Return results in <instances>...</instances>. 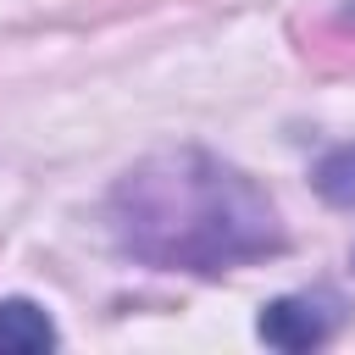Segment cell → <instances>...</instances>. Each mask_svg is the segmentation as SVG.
<instances>
[{
  "instance_id": "obj_1",
  "label": "cell",
  "mask_w": 355,
  "mask_h": 355,
  "mask_svg": "<svg viewBox=\"0 0 355 355\" xmlns=\"http://www.w3.org/2000/svg\"><path fill=\"white\" fill-rule=\"evenodd\" d=\"M111 233L133 261L166 272H227L283 250L277 205L205 150L139 161L111 194Z\"/></svg>"
},
{
  "instance_id": "obj_2",
  "label": "cell",
  "mask_w": 355,
  "mask_h": 355,
  "mask_svg": "<svg viewBox=\"0 0 355 355\" xmlns=\"http://www.w3.org/2000/svg\"><path fill=\"white\" fill-rule=\"evenodd\" d=\"M338 300L333 294H283L261 311V338L277 344V349H316L333 327H338Z\"/></svg>"
},
{
  "instance_id": "obj_3",
  "label": "cell",
  "mask_w": 355,
  "mask_h": 355,
  "mask_svg": "<svg viewBox=\"0 0 355 355\" xmlns=\"http://www.w3.org/2000/svg\"><path fill=\"white\" fill-rule=\"evenodd\" d=\"M55 344V322L28 305V300H0V349L6 355H33Z\"/></svg>"
},
{
  "instance_id": "obj_4",
  "label": "cell",
  "mask_w": 355,
  "mask_h": 355,
  "mask_svg": "<svg viewBox=\"0 0 355 355\" xmlns=\"http://www.w3.org/2000/svg\"><path fill=\"white\" fill-rule=\"evenodd\" d=\"M316 189H322V200H333V205H355V144H338V150L322 155Z\"/></svg>"
}]
</instances>
